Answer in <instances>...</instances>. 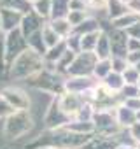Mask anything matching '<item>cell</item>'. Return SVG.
I'll list each match as a JSON object with an SVG mask.
<instances>
[{
	"label": "cell",
	"instance_id": "37",
	"mask_svg": "<svg viewBox=\"0 0 140 149\" xmlns=\"http://www.w3.org/2000/svg\"><path fill=\"white\" fill-rule=\"evenodd\" d=\"M128 133H130V137L135 140V144H138V142H140V121L133 123V125L128 128Z\"/></svg>",
	"mask_w": 140,
	"mask_h": 149
},
{
	"label": "cell",
	"instance_id": "24",
	"mask_svg": "<svg viewBox=\"0 0 140 149\" xmlns=\"http://www.w3.org/2000/svg\"><path fill=\"white\" fill-rule=\"evenodd\" d=\"M26 46H28L30 49H33L35 53H39L42 58H44V54H46V51H47V47H46V44H44V40H42L40 30L35 32V33H32L30 37H26Z\"/></svg>",
	"mask_w": 140,
	"mask_h": 149
},
{
	"label": "cell",
	"instance_id": "48",
	"mask_svg": "<svg viewBox=\"0 0 140 149\" xmlns=\"http://www.w3.org/2000/svg\"><path fill=\"white\" fill-rule=\"evenodd\" d=\"M121 2H123V4H124V6H126V4H128V2H130V0H121Z\"/></svg>",
	"mask_w": 140,
	"mask_h": 149
},
{
	"label": "cell",
	"instance_id": "46",
	"mask_svg": "<svg viewBox=\"0 0 140 149\" xmlns=\"http://www.w3.org/2000/svg\"><path fill=\"white\" fill-rule=\"evenodd\" d=\"M137 121H140V111L137 112Z\"/></svg>",
	"mask_w": 140,
	"mask_h": 149
},
{
	"label": "cell",
	"instance_id": "15",
	"mask_svg": "<svg viewBox=\"0 0 140 149\" xmlns=\"http://www.w3.org/2000/svg\"><path fill=\"white\" fill-rule=\"evenodd\" d=\"M117 144L112 137H103V135H93L81 149H116Z\"/></svg>",
	"mask_w": 140,
	"mask_h": 149
},
{
	"label": "cell",
	"instance_id": "47",
	"mask_svg": "<svg viewBox=\"0 0 140 149\" xmlns=\"http://www.w3.org/2000/svg\"><path fill=\"white\" fill-rule=\"evenodd\" d=\"M26 2H28V4H30V6H32V4H33V2H37V0H26Z\"/></svg>",
	"mask_w": 140,
	"mask_h": 149
},
{
	"label": "cell",
	"instance_id": "4",
	"mask_svg": "<svg viewBox=\"0 0 140 149\" xmlns=\"http://www.w3.org/2000/svg\"><path fill=\"white\" fill-rule=\"evenodd\" d=\"M98 58L95 53H79L76 54L72 65L68 67L65 77H91Z\"/></svg>",
	"mask_w": 140,
	"mask_h": 149
},
{
	"label": "cell",
	"instance_id": "3",
	"mask_svg": "<svg viewBox=\"0 0 140 149\" xmlns=\"http://www.w3.org/2000/svg\"><path fill=\"white\" fill-rule=\"evenodd\" d=\"M33 128V118L30 111H14L11 116L6 118L4 123V135L7 139H19L26 135Z\"/></svg>",
	"mask_w": 140,
	"mask_h": 149
},
{
	"label": "cell",
	"instance_id": "32",
	"mask_svg": "<svg viewBox=\"0 0 140 149\" xmlns=\"http://www.w3.org/2000/svg\"><path fill=\"white\" fill-rule=\"evenodd\" d=\"M117 95H119V98H121V102H123V100H126V98L140 97V90H138V86H137V84H124V86H123V90H121Z\"/></svg>",
	"mask_w": 140,
	"mask_h": 149
},
{
	"label": "cell",
	"instance_id": "1",
	"mask_svg": "<svg viewBox=\"0 0 140 149\" xmlns=\"http://www.w3.org/2000/svg\"><path fill=\"white\" fill-rule=\"evenodd\" d=\"M95 135V133H93ZM93 135H81L74 133L67 128H56V130H47L42 132L32 144L26 146V149H81Z\"/></svg>",
	"mask_w": 140,
	"mask_h": 149
},
{
	"label": "cell",
	"instance_id": "27",
	"mask_svg": "<svg viewBox=\"0 0 140 149\" xmlns=\"http://www.w3.org/2000/svg\"><path fill=\"white\" fill-rule=\"evenodd\" d=\"M107 13H109V19H116V18L126 14L128 13V7L121 2V0H109Z\"/></svg>",
	"mask_w": 140,
	"mask_h": 149
},
{
	"label": "cell",
	"instance_id": "14",
	"mask_svg": "<svg viewBox=\"0 0 140 149\" xmlns=\"http://www.w3.org/2000/svg\"><path fill=\"white\" fill-rule=\"evenodd\" d=\"M114 116H116L117 125H119L123 130H128L133 123H137V112H133L131 109H128L123 102L114 109Z\"/></svg>",
	"mask_w": 140,
	"mask_h": 149
},
{
	"label": "cell",
	"instance_id": "45",
	"mask_svg": "<svg viewBox=\"0 0 140 149\" xmlns=\"http://www.w3.org/2000/svg\"><path fill=\"white\" fill-rule=\"evenodd\" d=\"M135 68H137V70H138V72H140V61H138V63H137V65H135Z\"/></svg>",
	"mask_w": 140,
	"mask_h": 149
},
{
	"label": "cell",
	"instance_id": "31",
	"mask_svg": "<svg viewBox=\"0 0 140 149\" xmlns=\"http://www.w3.org/2000/svg\"><path fill=\"white\" fill-rule=\"evenodd\" d=\"M65 44H67V49L68 51H72L76 54L81 53V35H76V33H70L67 39H63Z\"/></svg>",
	"mask_w": 140,
	"mask_h": 149
},
{
	"label": "cell",
	"instance_id": "18",
	"mask_svg": "<svg viewBox=\"0 0 140 149\" xmlns=\"http://www.w3.org/2000/svg\"><path fill=\"white\" fill-rule=\"evenodd\" d=\"M95 54H96V58H98V60H109V58H112L109 35H107V32H105V30L100 33V39H98L96 47H95Z\"/></svg>",
	"mask_w": 140,
	"mask_h": 149
},
{
	"label": "cell",
	"instance_id": "21",
	"mask_svg": "<svg viewBox=\"0 0 140 149\" xmlns=\"http://www.w3.org/2000/svg\"><path fill=\"white\" fill-rule=\"evenodd\" d=\"M102 84L109 90V91H112V93H119L121 90H123V86H124V81H123V76L121 74H116V72H110L109 76L102 81Z\"/></svg>",
	"mask_w": 140,
	"mask_h": 149
},
{
	"label": "cell",
	"instance_id": "42",
	"mask_svg": "<svg viewBox=\"0 0 140 149\" xmlns=\"http://www.w3.org/2000/svg\"><path fill=\"white\" fill-rule=\"evenodd\" d=\"M0 58L6 60V32L0 28Z\"/></svg>",
	"mask_w": 140,
	"mask_h": 149
},
{
	"label": "cell",
	"instance_id": "19",
	"mask_svg": "<svg viewBox=\"0 0 140 149\" xmlns=\"http://www.w3.org/2000/svg\"><path fill=\"white\" fill-rule=\"evenodd\" d=\"M32 11L42 18L44 21L51 19V11H53V0H37V2L32 4Z\"/></svg>",
	"mask_w": 140,
	"mask_h": 149
},
{
	"label": "cell",
	"instance_id": "10",
	"mask_svg": "<svg viewBox=\"0 0 140 149\" xmlns=\"http://www.w3.org/2000/svg\"><path fill=\"white\" fill-rule=\"evenodd\" d=\"M109 35V42H110V53L112 58H126L128 56V35L124 30H117V28H110L107 30Z\"/></svg>",
	"mask_w": 140,
	"mask_h": 149
},
{
	"label": "cell",
	"instance_id": "50",
	"mask_svg": "<svg viewBox=\"0 0 140 149\" xmlns=\"http://www.w3.org/2000/svg\"><path fill=\"white\" fill-rule=\"evenodd\" d=\"M135 149H140V142H138V144H137V146H135Z\"/></svg>",
	"mask_w": 140,
	"mask_h": 149
},
{
	"label": "cell",
	"instance_id": "40",
	"mask_svg": "<svg viewBox=\"0 0 140 149\" xmlns=\"http://www.w3.org/2000/svg\"><path fill=\"white\" fill-rule=\"evenodd\" d=\"M126 61H128V65L135 67V65L140 61V51H135V53H128V56H126Z\"/></svg>",
	"mask_w": 140,
	"mask_h": 149
},
{
	"label": "cell",
	"instance_id": "43",
	"mask_svg": "<svg viewBox=\"0 0 140 149\" xmlns=\"http://www.w3.org/2000/svg\"><path fill=\"white\" fill-rule=\"evenodd\" d=\"M140 51V40L138 39H128V53Z\"/></svg>",
	"mask_w": 140,
	"mask_h": 149
},
{
	"label": "cell",
	"instance_id": "2",
	"mask_svg": "<svg viewBox=\"0 0 140 149\" xmlns=\"http://www.w3.org/2000/svg\"><path fill=\"white\" fill-rule=\"evenodd\" d=\"M11 77L12 79H30L32 76L39 74L42 68H44V58L35 53L33 49L26 47L23 53H19L12 61H11Z\"/></svg>",
	"mask_w": 140,
	"mask_h": 149
},
{
	"label": "cell",
	"instance_id": "28",
	"mask_svg": "<svg viewBox=\"0 0 140 149\" xmlns=\"http://www.w3.org/2000/svg\"><path fill=\"white\" fill-rule=\"evenodd\" d=\"M93 116H95V107H93V104H84V105L79 109V112L76 114L74 119L84 121V123H93Z\"/></svg>",
	"mask_w": 140,
	"mask_h": 149
},
{
	"label": "cell",
	"instance_id": "38",
	"mask_svg": "<svg viewBox=\"0 0 140 149\" xmlns=\"http://www.w3.org/2000/svg\"><path fill=\"white\" fill-rule=\"evenodd\" d=\"M68 11H88V4L82 2V0H70Z\"/></svg>",
	"mask_w": 140,
	"mask_h": 149
},
{
	"label": "cell",
	"instance_id": "16",
	"mask_svg": "<svg viewBox=\"0 0 140 149\" xmlns=\"http://www.w3.org/2000/svg\"><path fill=\"white\" fill-rule=\"evenodd\" d=\"M103 28H102V21H98V18H95V16H88L81 25H77L74 30H72V33H76V35H86V33H93V32H102Z\"/></svg>",
	"mask_w": 140,
	"mask_h": 149
},
{
	"label": "cell",
	"instance_id": "11",
	"mask_svg": "<svg viewBox=\"0 0 140 149\" xmlns=\"http://www.w3.org/2000/svg\"><path fill=\"white\" fill-rule=\"evenodd\" d=\"M98 84V81H95V77H65V91L68 93H77V95H82L89 90H93L95 86Z\"/></svg>",
	"mask_w": 140,
	"mask_h": 149
},
{
	"label": "cell",
	"instance_id": "23",
	"mask_svg": "<svg viewBox=\"0 0 140 149\" xmlns=\"http://www.w3.org/2000/svg\"><path fill=\"white\" fill-rule=\"evenodd\" d=\"M65 51H67V44H65V40H61V42H58L54 47H49L47 51H46V54H44V61H47V63H58L60 61V58L65 54Z\"/></svg>",
	"mask_w": 140,
	"mask_h": 149
},
{
	"label": "cell",
	"instance_id": "22",
	"mask_svg": "<svg viewBox=\"0 0 140 149\" xmlns=\"http://www.w3.org/2000/svg\"><path fill=\"white\" fill-rule=\"evenodd\" d=\"M110 72H112V61H110V58L109 60H98L96 65H95V70H93V77H95V81L102 83Z\"/></svg>",
	"mask_w": 140,
	"mask_h": 149
},
{
	"label": "cell",
	"instance_id": "51",
	"mask_svg": "<svg viewBox=\"0 0 140 149\" xmlns=\"http://www.w3.org/2000/svg\"><path fill=\"white\" fill-rule=\"evenodd\" d=\"M82 2H86V4H88V2H89V0H82Z\"/></svg>",
	"mask_w": 140,
	"mask_h": 149
},
{
	"label": "cell",
	"instance_id": "29",
	"mask_svg": "<svg viewBox=\"0 0 140 149\" xmlns=\"http://www.w3.org/2000/svg\"><path fill=\"white\" fill-rule=\"evenodd\" d=\"M88 16H89L88 11H68V14H67L65 18H67V21L70 23V26H72V30H74V28H76L77 25H81Z\"/></svg>",
	"mask_w": 140,
	"mask_h": 149
},
{
	"label": "cell",
	"instance_id": "30",
	"mask_svg": "<svg viewBox=\"0 0 140 149\" xmlns=\"http://www.w3.org/2000/svg\"><path fill=\"white\" fill-rule=\"evenodd\" d=\"M107 7H109V0H89L88 2V13H102L109 18Z\"/></svg>",
	"mask_w": 140,
	"mask_h": 149
},
{
	"label": "cell",
	"instance_id": "20",
	"mask_svg": "<svg viewBox=\"0 0 140 149\" xmlns=\"http://www.w3.org/2000/svg\"><path fill=\"white\" fill-rule=\"evenodd\" d=\"M47 23L61 39H67L70 33H72V26H70V23L67 21V18H54V19H49Z\"/></svg>",
	"mask_w": 140,
	"mask_h": 149
},
{
	"label": "cell",
	"instance_id": "26",
	"mask_svg": "<svg viewBox=\"0 0 140 149\" xmlns=\"http://www.w3.org/2000/svg\"><path fill=\"white\" fill-rule=\"evenodd\" d=\"M102 32H93V33L82 35L81 37V53H95V47H96V42H98Z\"/></svg>",
	"mask_w": 140,
	"mask_h": 149
},
{
	"label": "cell",
	"instance_id": "5",
	"mask_svg": "<svg viewBox=\"0 0 140 149\" xmlns=\"http://www.w3.org/2000/svg\"><path fill=\"white\" fill-rule=\"evenodd\" d=\"M93 126H95V133L96 135H103V137H116L123 128L117 125L114 111H95L93 116Z\"/></svg>",
	"mask_w": 140,
	"mask_h": 149
},
{
	"label": "cell",
	"instance_id": "12",
	"mask_svg": "<svg viewBox=\"0 0 140 149\" xmlns=\"http://www.w3.org/2000/svg\"><path fill=\"white\" fill-rule=\"evenodd\" d=\"M23 13L16 11V9H9V7H0V28L6 33L11 30L19 28L21 19H23Z\"/></svg>",
	"mask_w": 140,
	"mask_h": 149
},
{
	"label": "cell",
	"instance_id": "25",
	"mask_svg": "<svg viewBox=\"0 0 140 149\" xmlns=\"http://www.w3.org/2000/svg\"><path fill=\"white\" fill-rule=\"evenodd\" d=\"M40 33H42V40H44V44H46V47L49 49V47H54L58 42H61L63 39L49 26V23H44V26H42V30H40Z\"/></svg>",
	"mask_w": 140,
	"mask_h": 149
},
{
	"label": "cell",
	"instance_id": "9",
	"mask_svg": "<svg viewBox=\"0 0 140 149\" xmlns=\"http://www.w3.org/2000/svg\"><path fill=\"white\" fill-rule=\"evenodd\" d=\"M84 104H88L86 98H84L82 95H77V93L63 91V93L58 97V105H60V109H61L70 119L76 118V114L79 112V109H81Z\"/></svg>",
	"mask_w": 140,
	"mask_h": 149
},
{
	"label": "cell",
	"instance_id": "6",
	"mask_svg": "<svg viewBox=\"0 0 140 149\" xmlns=\"http://www.w3.org/2000/svg\"><path fill=\"white\" fill-rule=\"evenodd\" d=\"M0 95L4 97V100L14 109V111H30L32 107V98L30 95L21 90V88H14V86H7L0 91Z\"/></svg>",
	"mask_w": 140,
	"mask_h": 149
},
{
	"label": "cell",
	"instance_id": "36",
	"mask_svg": "<svg viewBox=\"0 0 140 149\" xmlns=\"http://www.w3.org/2000/svg\"><path fill=\"white\" fill-rule=\"evenodd\" d=\"M123 104L128 107V109H131L133 112H138L140 111V97H133V98H126V100H123Z\"/></svg>",
	"mask_w": 140,
	"mask_h": 149
},
{
	"label": "cell",
	"instance_id": "33",
	"mask_svg": "<svg viewBox=\"0 0 140 149\" xmlns=\"http://www.w3.org/2000/svg\"><path fill=\"white\" fill-rule=\"evenodd\" d=\"M121 76H123L124 84H137V83H138V77H140V72H138L135 67L130 65V67L121 74Z\"/></svg>",
	"mask_w": 140,
	"mask_h": 149
},
{
	"label": "cell",
	"instance_id": "7",
	"mask_svg": "<svg viewBox=\"0 0 140 149\" xmlns=\"http://www.w3.org/2000/svg\"><path fill=\"white\" fill-rule=\"evenodd\" d=\"M70 119L58 105V97H53V100L49 102L47 105V111L44 112V123H46V128L47 130H56V128H63L67 126Z\"/></svg>",
	"mask_w": 140,
	"mask_h": 149
},
{
	"label": "cell",
	"instance_id": "35",
	"mask_svg": "<svg viewBox=\"0 0 140 149\" xmlns=\"http://www.w3.org/2000/svg\"><path fill=\"white\" fill-rule=\"evenodd\" d=\"M14 112V109L4 100V97L0 95V118H7V116H11Z\"/></svg>",
	"mask_w": 140,
	"mask_h": 149
},
{
	"label": "cell",
	"instance_id": "52",
	"mask_svg": "<svg viewBox=\"0 0 140 149\" xmlns=\"http://www.w3.org/2000/svg\"><path fill=\"white\" fill-rule=\"evenodd\" d=\"M44 149H49V147H44Z\"/></svg>",
	"mask_w": 140,
	"mask_h": 149
},
{
	"label": "cell",
	"instance_id": "49",
	"mask_svg": "<svg viewBox=\"0 0 140 149\" xmlns=\"http://www.w3.org/2000/svg\"><path fill=\"white\" fill-rule=\"evenodd\" d=\"M137 86H138V90H140V77H138V83H137Z\"/></svg>",
	"mask_w": 140,
	"mask_h": 149
},
{
	"label": "cell",
	"instance_id": "34",
	"mask_svg": "<svg viewBox=\"0 0 140 149\" xmlns=\"http://www.w3.org/2000/svg\"><path fill=\"white\" fill-rule=\"evenodd\" d=\"M110 61H112V72H116V74H123L130 67L126 58H110Z\"/></svg>",
	"mask_w": 140,
	"mask_h": 149
},
{
	"label": "cell",
	"instance_id": "39",
	"mask_svg": "<svg viewBox=\"0 0 140 149\" xmlns=\"http://www.w3.org/2000/svg\"><path fill=\"white\" fill-rule=\"evenodd\" d=\"M124 32H126V35H128L130 39H138V40H140V21L135 23L133 26H130V28L124 30Z\"/></svg>",
	"mask_w": 140,
	"mask_h": 149
},
{
	"label": "cell",
	"instance_id": "41",
	"mask_svg": "<svg viewBox=\"0 0 140 149\" xmlns=\"http://www.w3.org/2000/svg\"><path fill=\"white\" fill-rule=\"evenodd\" d=\"M126 7H128L130 13H135V14L140 16V0H130V2L126 4Z\"/></svg>",
	"mask_w": 140,
	"mask_h": 149
},
{
	"label": "cell",
	"instance_id": "8",
	"mask_svg": "<svg viewBox=\"0 0 140 149\" xmlns=\"http://www.w3.org/2000/svg\"><path fill=\"white\" fill-rule=\"evenodd\" d=\"M26 39L23 37L21 30L16 28V30H11L6 33V61L11 65V61L26 49Z\"/></svg>",
	"mask_w": 140,
	"mask_h": 149
},
{
	"label": "cell",
	"instance_id": "44",
	"mask_svg": "<svg viewBox=\"0 0 140 149\" xmlns=\"http://www.w3.org/2000/svg\"><path fill=\"white\" fill-rule=\"evenodd\" d=\"M116 149H135V146H117Z\"/></svg>",
	"mask_w": 140,
	"mask_h": 149
},
{
	"label": "cell",
	"instance_id": "17",
	"mask_svg": "<svg viewBox=\"0 0 140 149\" xmlns=\"http://www.w3.org/2000/svg\"><path fill=\"white\" fill-rule=\"evenodd\" d=\"M140 21V16L138 14H135V13H126V14H123V16H119V18H116V19H110V28H117V30H128L130 26H133L135 23H138Z\"/></svg>",
	"mask_w": 140,
	"mask_h": 149
},
{
	"label": "cell",
	"instance_id": "13",
	"mask_svg": "<svg viewBox=\"0 0 140 149\" xmlns=\"http://www.w3.org/2000/svg\"><path fill=\"white\" fill-rule=\"evenodd\" d=\"M44 23H47V21H44V19H42V18H39L33 11H30V13H26V14L23 16L21 25H19V30H21L23 37L26 39V37H30L32 33H35V32L42 30Z\"/></svg>",
	"mask_w": 140,
	"mask_h": 149
}]
</instances>
